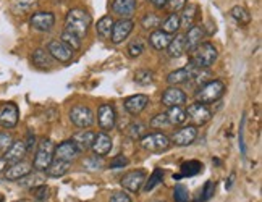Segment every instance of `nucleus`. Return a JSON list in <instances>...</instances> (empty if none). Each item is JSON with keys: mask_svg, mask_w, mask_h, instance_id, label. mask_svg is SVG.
Returning <instances> with one entry per match:
<instances>
[{"mask_svg": "<svg viewBox=\"0 0 262 202\" xmlns=\"http://www.w3.org/2000/svg\"><path fill=\"white\" fill-rule=\"evenodd\" d=\"M33 171V165L28 164V162H16V164H10V167L5 168V179L8 181H18L25 178L26 175H29Z\"/></svg>", "mask_w": 262, "mask_h": 202, "instance_id": "obj_17", "label": "nucleus"}, {"mask_svg": "<svg viewBox=\"0 0 262 202\" xmlns=\"http://www.w3.org/2000/svg\"><path fill=\"white\" fill-rule=\"evenodd\" d=\"M47 52L52 55L54 60H57V62H60V63H68V62H72L75 50L70 47V46H67L62 39H52L47 44Z\"/></svg>", "mask_w": 262, "mask_h": 202, "instance_id": "obj_6", "label": "nucleus"}, {"mask_svg": "<svg viewBox=\"0 0 262 202\" xmlns=\"http://www.w3.org/2000/svg\"><path fill=\"white\" fill-rule=\"evenodd\" d=\"M170 40H172V34L164 33L162 29H156V31H152L149 36V44L152 46L154 49H157V50L167 49V46L170 44Z\"/></svg>", "mask_w": 262, "mask_h": 202, "instance_id": "obj_28", "label": "nucleus"}, {"mask_svg": "<svg viewBox=\"0 0 262 202\" xmlns=\"http://www.w3.org/2000/svg\"><path fill=\"white\" fill-rule=\"evenodd\" d=\"M225 94V84L220 79H210L209 83L204 86H201L196 93V99L201 104H214L217 100H220Z\"/></svg>", "mask_w": 262, "mask_h": 202, "instance_id": "obj_3", "label": "nucleus"}, {"mask_svg": "<svg viewBox=\"0 0 262 202\" xmlns=\"http://www.w3.org/2000/svg\"><path fill=\"white\" fill-rule=\"evenodd\" d=\"M54 149L55 146L52 141L47 138L41 139V143L37 144V150L33 162V167L36 171H46V168L50 165V162L54 160Z\"/></svg>", "mask_w": 262, "mask_h": 202, "instance_id": "obj_4", "label": "nucleus"}, {"mask_svg": "<svg viewBox=\"0 0 262 202\" xmlns=\"http://www.w3.org/2000/svg\"><path fill=\"white\" fill-rule=\"evenodd\" d=\"M233 179H235V173H231L230 179L227 181V189H228V188H231V185H233Z\"/></svg>", "mask_w": 262, "mask_h": 202, "instance_id": "obj_55", "label": "nucleus"}, {"mask_svg": "<svg viewBox=\"0 0 262 202\" xmlns=\"http://www.w3.org/2000/svg\"><path fill=\"white\" fill-rule=\"evenodd\" d=\"M186 2H188V0H167L164 8H167L170 13H178L188 5Z\"/></svg>", "mask_w": 262, "mask_h": 202, "instance_id": "obj_44", "label": "nucleus"}, {"mask_svg": "<svg viewBox=\"0 0 262 202\" xmlns=\"http://www.w3.org/2000/svg\"><path fill=\"white\" fill-rule=\"evenodd\" d=\"M18 202H28V200H18Z\"/></svg>", "mask_w": 262, "mask_h": 202, "instance_id": "obj_57", "label": "nucleus"}, {"mask_svg": "<svg viewBox=\"0 0 262 202\" xmlns=\"http://www.w3.org/2000/svg\"><path fill=\"white\" fill-rule=\"evenodd\" d=\"M217 57H219V52H217L215 46L210 42H203L191 52L189 63L194 65L196 68H209L215 63Z\"/></svg>", "mask_w": 262, "mask_h": 202, "instance_id": "obj_2", "label": "nucleus"}, {"mask_svg": "<svg viewBox=\"0 0 262 202\" xmlns=\"http://www.w3.org/2000/svg\"><path fill=\"white\" fill-rule=\"evenodd\" d=\"M0 202H4V194L2 193H0Z\"/></svg>", "mask_w": 262, "mask_h": 202, "instance_id": "obj_56", "label": "nucleus"}, {"mask_svg": "<svg viewBox=\"0 0 262 202\" xmlns=\"http://www.w3.org/2000/svg\"><path fill=\"white\" fill-rule=\"evenodd\" d=\"M215 183L214 181H206V185L203 186V189H201V193H199V197H196V200L194 202H206V200H209L210 197H212V194L215 193Z\"/></svg>", "mask_w": 262, "mask_h": 202, "instance_id": "obj_39", "label": "nucleus"}, {"mask_svg": "<svg viewBox=\"0 0 262 202\" xmlns=\"http://www.w3.org/2000/svg\"><path fill=\"white\" fill-rule=\"evenodd\" d=\"M19 120L18 107L12 102L0 105V125L4 128H15Z\"/></svg>", "mask_w": 262, "mask_h": 202, "instance_id": "obj_15", "label": "nucleus"}, {"mask_svg": "<svg viewBox=\"0 0 262 202\" xmlns=\"http://www.w3.org/2000/svg\"><path fill=\"white\" fill-rule=\"evenodd\" d=\"M154 79H156V75L154 72H150V70H138L136 75H135V81L138 84L141 86H149V84H152L154 83Z\"/></svg>", "mask_w": 262, "mask_h": 202, "instance_id": "obj_37", "label": "nucleus"}, {"mask_svg": "<svg viewBox=\"0 0 262 202\" xmlns=\"http://www.w3.org/2000/svg\"><path fill=\"white\" fill-rule=\"evenodd\" d=\"M230 15L231 18L235 19L236 23H239L241 26H245V25H249L251 23V13L248 12V10L245 7H241V5H236L230 10Z\"/></svg>", "mask_w": 262, "mask_h": 202, "instance_id": "obj_34", "label": "nucleus"}, {"mask_svg": "<svg viewBox=\"0 0 262 202\" xmlns=\"http://www.w3.org/2000/svg\"><path fill=\"white\" fill-rule=\"evenodd\" d=\"M70 167L72 164L70 162H65V160H58V159H54L50 162V165L46 168L47 175L52 176V178H60V176H65L68 171H70Z\"/></svg>", "mask_w": 262, "mask_h": 202, "instance_id": "obj_26", "label": "nucleus"}, {"mask_svg": "<svg viewBox=\"0 0 262 202\" xmlns=\"http://www.w3.org/2000/svg\"><path fill=\"white\" fill-rule=\"evenodd\" d=\"M149 2L152 4L154 7H157V8H164V5H165L167 0H149Z\"/></svg>", "mask_w": 262, "mask_h": 202, "instance_id": "obj_53", "label": "nucleus"}, {"mask_svg": "<svg viewBox=\"0 0 262 202\" xmlns=\"http://www.w3.org/2000/svg\"><path fill=\"white\" fill-rule=\"evenodd\" d=\"M186 115L191 121H193L194 126H203L210 118H212V112L209 110V107L206 104H201V102L191 104L186 108Z\"/></svg>", "mask_w": 262, "mask_h": 202, "instance_id": "obj_8", "label": "nucleus"}, {"mask_svg": "<svg viewBox=\"0 0 262 202\" xmlns=\"http://www.w3.org/2000/svg\"><path fill=\"white\" fill-rule=\"evenodd\" d=\"M180 29V16L178 13H170L162 23V31L167 34H175Z\"/></svg>", "mask_w": 262, "mask_h": 202, "instance_id": "obj_35", "label": "nucleus"}, {"mask_svg": "<svg viewBox=\"0 0 262 202\" xmlns=\"http://www.w3.org/2000/svg\"><path fill=\"white\" fill-rule=\"evenodd\" d=\"M91 23H93V18H91V15L86 12V10L72 8L65 18V31L75 34L76 37L83 40L89 31Z\"/></svg>", "mask_w": 262, "mask_h": 202, "instance_id": "obj_1", "label": "nucleus"}, {"mask_svg": "<svg viewBox=\"0 0 262 202\" xmlns=\"http://www.w3.org/2000/svg\"><path fill=\"white\" fill-rule=\"evenodd\" d=\"M60 39H62L67 46L72 47L73 50H78L79 47H81V39L76 37V36L72 34V33H68V31H63V33H62V37H60Z\"/></svg>", "mask_w": 262, "mask_h": 202, "instance_id": "obj_41", "label": "nucleus"}, {"mask_svg": "<svg viewBox=\"0 0 262 202\" xmlns=\"http://www.w3.org/2000/svg\"><path fill=\"white\" fill-rule=\"evenodd\" d=\"M102 159H99V155H96V157H91V159H86L84 160V167L86 168H89V170H100L102 168Z\"/></svg>", "mask_w": 262, "mask_h": 202, "instance_id": "obj_50", "label": "nucleus"}, {"mask_svg": "<svg viewBox=\"0 0 262 202\" xmlns=\"http://www.w3.org/2000/svg\"><path fill=\"white\" fill-rule=\"evenodd\" d=\"M94 138H96V134L93 133V131L83 129V131H79V133H76L72 141L78 146V149L81 150V152H84V150H89L91 146H93Z\"/></svg>", "mask_w": 262, "mask_h": 202, "instance_id": "obj_24", "label": "nucleus"}, {"mask_svg": "<svg viewBox=\"0 0 262 202\" xmlns=\"http://www.w3.org/2000/svg\"><path fill=\"white\" fill-rule=\"evenodd\" d=\"M29 25L36 31L47 33L55 26V15L52 12H36L29 18Z\"/></svg>", "mask_w": 262, "mask_h": 202, "instance_id": "obj_10", "label": "nucleus"}, {"mask_svg": "<svg viewBox=\"0 0 262 202\" xmlns=\"http://www.w3.org/2000/svg\"><path fill=\"white\" fill-rule=\"evenodd\" d=\"M28 154V149L25 141H13L12 146L8 147V150L4 154V159L7 164H16V162H21L25 159V155Z\"/></svg>", "mask_w": 262, "mask_h": 202, "instance_id": "obj_21", "label": "nucleus"}, {"mask_svg": "<svg viewBox=\"0 0 262 202\" xmlns=\"http://www.w3.org/2000/svg\"><path fill=\"white\" fill-rule=\"evenodd\" d=\"M126 134L129 139L139 141L141 138L146 136V125L141 123V121H133L128 128H126Z\"/></svg>", "mask_w": 262, "mask_h": 202, "instance_id": "obj_36", "label": "nucleus"}, {"mask_svg": "<svg viewBox=\"0 0 262 202\" xmlns=\"http://www.w3.org/2000/svg\"><path fill=\"white\" fill-rule=\"evenodd\" d=\"M143 52H144V42H143L141 39L133 40V42H131V44L128 46V55H129L131 58L139 57Z\"/></svg>", "mask_w": 262, "mask_h": 202, "instance_id": "obj_42", "label": "nucleus"}, {"mask_svg": "<svg viewBox=\"0 0 262 202\" xmlns=\"http://www.w3.org/2000/svg\"><path fill=\"white\" fill-rule=\"evenodd\" d=\"M149 104V97L146 94H136L125 100V108L131 115H139Z\"/></svg>", "mask_w": 262, "mask_h": 202, "instance_id": "obj_22", "label": "nucleus"}, {"mask_svg": "<svg viewBox=\"0 0 262 202\" xmlns=\"http://www.w3.org/2000/svg\"><path fill=\"white\" fill-rule=\"evenodd\" d=\"M31 58H33V63L37 68H42V70H49L54 65V57L47 52V49H36Z\"/></svg>", "mask_w": 262, "mask_h": 202, "instance_id": "obj_25", "label": "nucleus"}, {"mask_svg": "<svg viewBox=\"0 0 262 202\" xmlns=\"http://www.w3.org/2000/svg\"><path fill=\"white\" fill-rule=\"evenodd\" d=\"M196 138H198V128L194 125H189V126H183L178 131H175L172 138H170V143L180 147H186L193 144Z\"/></svg>", "mask_w": 262, "mask_h": 202, "instance_id": "obj_9", "label": "nucleus"}, {"mask_svg": "<svg viewBox=\"0 0 262 202\" xmlns=\"http://www.w3.org/2000/svg\"><path fill=\"white\" fill-rule=\"evenodd\" d=\"M167 54L172 58H178L185 54V36L177 34V37H172L170 44L167 46Z\"/></svg>", "mask_w": 262, "mask_h": 202, "instance_id": "obj_30", "label": "nucleus"}, {"mask_svg": "<svg viewBox=\"0 0 262 202\" xmlns=\"http://www.w3.org/2000/svg\"><path fill=\"white\" fill-rule=\"evenodd\" d=\"M114 18H112V15H105V16H102L97 21V25H96V31H97V34L102 37V39H110V34H112V28H114Z\"/></svg>", "mask_w": 262, "mask_h": 202, "instance_id": "obj_31", "label": "nucleus"}, {"mask_svg": "<svg viewBox=\"0 0 262 202\" xmlns=\"http://www.w3.org/2000/svg\"><path fill=\"white\" fill-rule=\"evenodd\" d=\"M201 170H203V164H201V162H198V160L185 162V164L181 165V173L180 175H175V179L186 178V176H194V175L199 173Z\"/></svg>", "mask_w": 262, "mask_h": 202, "instance_id": "obj_32", "label": "nucleus"}, {"mask_svg": "<svg viewBox=\"0 0 262 202\" xmlns=\"http://www.w3.org/2000/svg\"><path fill=\"white\" fill-rule=\"evenodd\" d=\"M167 117H168V121H170V125H172V126H177V125H183L185 121L188 120L186 110L183 108V105L168 107Z\"/></svg>", "mask_w": 262, "mask_h": 202, "instance_id": "obj_29", "label": "nucleus"}, {"mask_svg": "<svg viewBox=\"0 0 262 202\" xmlns=\"http://www.w3.org/2000/svg\"><path fill=\"white\" fill-rule=\"evenodd\" d=\"M78 155H81V150L78 149V146L72 139L63 141V143H60L54 149V159L65 160V162H70V164H72L75 159H78Z\"/></svg>", "mask_w": 262, "mask_h": 202, "instance_id": "obj_11", "label": "nucleus"}, {"mask_svg": "<svg viewBox=\"0 0 262 202\" xmlns=\"http://www.w3.org/2000/svg\"><path fill=\"white\" fill-rule=\"evenodd\" d=\"M39 0H13L12 2V12L15 15H25L36 8Z\"/></svg>", "mask_w": 262, "mask_h": 202, "instance_id": "obj_33", "label": "nucleus"}, {"mask_svg": "<svg viewBox=\"0 0 262 202\" xmlns=\"http://www.w3.org/2000/svg\"><path fill=\"white\" fill-rule=\"evenodd\" d=\"M12 143H13V138H12V134L10 133H0V154H5L7 150H8V147L12 146Z\"/></svg>", "mask_w": 262, "mask_h": 202, "instance_id": "obj_48", "label": "nucleus"}, {"mask_svg": "<svg viewBox=\"0 0 262 202\" xmlns=\"http://www.w3.org/2000/svg\"><path fill=\"white\" fill-rule=\"evenodd\" d=\"M139 144L147 152H164L170 147V138L164 133H150L139 139Z\"/></svg>", "mask_w": 262, "mask_h": 202, "instance_id": "obj_5", "label": "nucleus"}, {"mask_svg": "<svg viewBox=\"0 0 262 202\" xmlns=\"http://www.w3.org/2000/svg\"><path fill=\"white\" fill-rule=\"evenodd\" d=\"M141 25H143L144 29H156L157 26H160V18L156 15V13H147L143 21H141Z\"/></svg>", "mask_w": 262, "mask_h": 202, "instance_id": "obj_45", "label": "nucleus"}, {"mask_svg": "<svg viewBox=\"0 0 262 202\" xmlns=\"http://www.w3.org/2000/svg\"><path fill=\"white\" fill-rule=\"evenodd\" d=\"M162 104L165 107H175V105H183L186 104V94L177 86H170L164 91L162 96Z\"/></svg>", "mask_w": 262, "mask_h": 202, "instance_id": "obj_20", "label": "nucleus"}, {"mask_svg": "<svg viewBox=\"0 0 262 202\" xmlns=\"http://www.w3.org/2000/svg\"><path fill=\"white\" fill-rule=\"evenodd\" d=\"M25 144H26L28 152H29V150H33L34 146H36V136L33 133H28V139L25 141Z\"/></svg>", "mask_w": 262, "mask_h": 202, "instance_id": "obj_52", "label": "nucleus"}, {"mask_svg": "<svg viewBox=\"0 0 262 202\" xmlns=\"http://www.w3.org/2000/svg\"><path fill=\"white\" fill-rule=\"evenodd\" d=\"M168 126H172V125H170L167 114H159L150 120V128H154V129H164Z\"/></svg>", "mask_w": 262, "mask_h": 202, "instance_id": "obj_40", "label": "nucleus"}, {"mask_svg": "<svg viewBox=\"0 0 262 202\" xmlns=\"http://www.w3.org/2000/svg\"><path fill=\"white\" fill-rule=\"evenodd\" d=\"M108 202H131V197L125 193H114Z\"/></svg>", "mask_w": 262, "mask_h": 202, "instance_id": "obj_51", "label": "nucleus"}, {"mask_svg": "<svg viewBox=\"0 0 262 202\" xmlns=\"http://www.w3.org/2000/svg\"><path fill=\"white\" fill-rule=\"evenodd\" d=\"M196 72V66L194 65H185L183 68L180 70H175V72H172L168 76H167V83L172 84V86H178V84H186L188 81L191 79V76L194 75Z\"/></svg>", "mask_w": 262, "mask_h": 202, "instance_id": "obj_18", "label": "nucleus"}, {"mask_svg": "<svg viewBox=\"0 0 262 202\" xmlns=\"http://www.w3.org/2000/svg\"><path fill=\"white\" fill-rule=\"evenodd\" d=\"M204 39V28L201 26H191L189 29H186L185 34V52H193V50L203 44Z\"/></svg>", "mask_w": 262, "mask_h": 202, "instance_id": "obj_19", "label": "nucleus"}, {"mask_svg": "<svg viewBox=\"0 0 262 202\" xmlns=\"http://www.w3.org/2000/svg\"><path fill=\"white\" fill-rule=\"evenodd\" d=\"M70 120L78 128H89L94 123V114L86 105H75L70 110Z\"/></svg>", "mask_w": 262, "mask_h": 202, "instance_id": "obj_7", "label": "nucleus"}, {"mask_svg": "<svg viewBox=\"0 0 262 202\" xmlns=\"http://www.w3.org/2000/svg\"><path fill=\"white\" fill-rule=\"evenodd\" d=\"M173 199L175 202H189V191L183 185H177L173 191Z\"/></svg>", "mask_w": 262, "mask_h": 202, "instance_id": "obj_43", "label": "nucleus"}, {"mask_svg": "<svg viewBox=\"0 0 262 202\" xmlns=\"http://www.w3.org/2000/svg\"><path fill=\"white\" fill-rule=\"evenodd\" d=\"M129 164V160H128V157L126 155H115L114 159H112V162H110V168H114V170H118V168H125L126 165Z\"/></svg>", "mask_w": 262, "mask_h": 202, "instance_id": "obj_49", "label": "nucleus"}, {"mask_svg": "<svg viewBox=\"0 0 262 202\" xmlns=\"http://www.w3.org/2000/svg\"><path fill=\"white\" fill-rule=\"evenodd\" d=\"M115 120H117V115H115V108L112 105L104 104V105L99 107V110H97V123H99L100 129H104V131L114 129Z\"/></svg>", "mask_w": 262, "mask_h": 202, "instance_id": "obj_14", "label": "nucleus"}, {"mask_svg": "<svg viewBox=\"0 0 262 202\" xmlns=\"http://www.w3.org/2000/svg\"><path fill=\"white\" fill-rule=\"evenodd\" d=\"M7 165H8V164L5 162V159H0V173H2V171L7 168Z\"/></svg>", "mask_w": 262, "mask_h": 202, "instance_id": "obj_54", "label": "nucleus"}, {"mask_svg": "<svg viewBox=\"0 0 262 202\" xmlns=\"http://www.w3.org/2000/svg\"><path fill=\"white\" fill-rule=\"evenodd\" d=\"M18 181H19V185H23V186H26V188H34V186H37V185H41L42 176H41V175H34V176H31V173H29V175H26L25 178L18 179Z\"/></svg>", "mask_w": 262, "mask_h": 202, "instance_id": "obj_46", "label": "nucleus"}, {"mask_svg": "<svg viewBox=\"0 0 262 202\" xmlns=\"http://www.w3.org/2000/svg\"><path fill=\"white\" fill-rule=\"evenodd\" d=\"M91 149L94 150V154L99 157H104L110 152L112 149V138H110L107 133H99L94 138V143L91 146Z\"/></svg>", "mask_w": 262, "mask_h": 202, "instance_id": "obj_23", "label": "nucleus"}, {"mask_svg": "<svg viewBox=\"0 0 262 202\" xmlns=\"http://www.w3.org/2000/svg\"><path fill=\"white\" fill-rule=\"evenodd\" d=\"M178 16H180V28L189 29L191 26H194V19L198 16V7L189 4L181 10V13Z\"/></svg>", "mask_w": 262, "mask_h": 202, "instance_id": "obj_27", "label": "nucleus"}, {"mask_svg": "<svg viewBox=\"0 0 262 202\" xmlns=\"http://www.w3.org/2000/svg\"><path fill=\"white\" fill-rule=\"evenodd\" d=\"M135 23L133 19H118V21L114 23L112 28V34H110V40L114 44H122L125 39H128V36L133 33Z\"/></svg>", "mask_w": 262, "mask_h": 202, "instance_id": "obj_12", "label": "nucleus"}, {"mask_svg": "<svg viewBox=\"0 0 262 202\" xmlns=\"http://www.w3.org/2000/svg\"><path fill=\"white\" fill-rule=\"evenodd\" d=\"M31 193H33V196H34L36 200H46L49 197V188L41 183V185L31 188Z\"/></svg>", "mask_w": 262, "mask_h": 202, "instance_id": "obj_47", "label": "nucleus"}, {"mask_svg": "<svg viewBox=\"0 0 262 202\" xmlns=\"http://www.w3.org/2000/svg\"><path fill=\"white\" fill-rule=\"evenodd\" d=\"M146 181V171L144 170H133L128 171V173L122 178V186L131 193H138L141 186L144 185Z\"/></svg>", "mask_w": 262, "mask_h": 202, "instance_id": "obj_16", "label": "nucleus"}, {"mask_svg": "<svg viewBox=\"0 0 262 202\" xmlns=\"http://www.w3.org/2000/svg\"><path fill=\"white\" fill-rule=\"evenodd\" d=\"M136 0H114L112 15L118 16L120 19H131L136 13Z\"/></svg>", "mask_w": 262, "mask_h": 202, "instance_id": "obj_13", "label": "nucleus"}, {"mask_svg": "<svg viewBox=\"0 0 262 202\" xmlns=\"http://www.w3.org/2000/svg\"><path fill=\"white\" fill-rule=\"evenodd\" d=\"M164 170L162 168H156L154 171H152V175H150V178L147 179V181H144V191H146V193H149V191H152L159 183H160V181H164Z\"/></svg>", "mask_w": 262, "mask_h": 202, "instance_id": "obj_38", "label": "nucleus"}]
</instances>
